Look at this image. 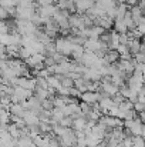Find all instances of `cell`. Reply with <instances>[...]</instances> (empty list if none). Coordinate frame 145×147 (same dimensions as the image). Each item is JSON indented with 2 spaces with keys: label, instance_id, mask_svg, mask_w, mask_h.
Segmentation results:
<instances>
[{
  "label": "cell",
  "instance_id": "cell-1",
  "mask_svg": "<svg viewBox=\"0 0 145 147\" xmlns=\"http://www.w3.org/2000/svg\"><path fill=\"white\" fill-rule=\"evenodd\" d=\"M54 43H55V50H57V53H61L63 56H65V57H68V56H73V51L76 49V46L77 45H74L68 37H57L55 40H54Z\"/></svg>",
  "mask_w": 145,
  "mask_h": 147
},
{
  "label": "cell",
  "instance_id": "cell-2",
  "mask_svg": "<svg viewBox=\"0 0 145 147\" xmlns=\"http://www.w3.org/2000/svg\"><path fill=\"white\" fill-rule=\"evenodd\" d=\"M124 127L128 129L131 131L132 136H142L144 137V133H145V126L142 124L141 119L137 116L134 120H130V121H124Z\"/></svg>",
  "mask_w": 145,
  "mask_h": 147
},
{
  "label": "cell",
  "instance_id": "cell-3",
  "mask_svg": "<svg viewBox=\"0 0 145 147\" xmlns=\"http://www.w3.org/2000/svg\"><path fill=\"white\" fill-rule=\"evenodd\" d=\"M80 100L86 104H96L100 101V93L98 92H84L80 94Z\"/></svg>",
  "mask_w": 145,
  "mask_h": 147
},
{
  "label": "cell",
  "instance_id": "cell-4",
  "mask_svg": "<svg viewBox=\"0 0 145 147\" xmlns=\"http://www.w3.org/2000/svg\"><path fill=\"white\" fill-rule=\"evenodd\" d=\"M96 6L97 9H100V10H102L105 14L110 11V10H114L115 7H117V3L114 1V0H96Z\"/></svg>",
  "mask_w": 145,
  "mask_h": 147
},
{
  "label": "cell",
  "instance_id": "cell-5",
  "mask_svg": "<svg viewBox=\"0 0 145 147\" xmlns=\"http://www.w3.org/2000/svg\"><path fill=\"white\" fill-rule=\"evenodd\" d=\"M120 59H121V57H120V54H118L117 50H108V51L105 53V56L102 57V61H104V66H110V64L118 63Z\"/></svg>",
  "mask_w": 145,
  "mask_h": 147
},
{
  "label": "cell",
  "instance_id": "cell-6",
  "mask_svg": "<svg viewBox=\"0 0 145 147\" xmlns=\"http://www.w3.org/2000/svg\"><path fill=\"white\" fill-rule=\"evenodd\" d=\"M7 110H9L10 116H16V117H21V116H23V113L26 111L24 106H23V104H20V103H10Z\"/></svg>",
  "mask_w": 145,
  "mask_h": 147
},
{
  "label": "cell",
  "instance_id": "cell-7",
  "mask_svg": "<svg viewBox=\"0 0 145 147\" xmlns=\"http://www.w3.org/2000/svg\"><path fill=\"white\" fill-rule=\"evenodd\" d=\"M127 47H128L130 54L134 57L135 54H138V53L141 51V40H140V39H134V40H131V42L127 45Z\"/></svg>",
  "mask_w": 145,
  "mask_h": 147
},
{
  "label": "cell",
  "instance_id": "cell-8",
  "mask_svg": "<svg viewBox=\"0 0 145 147\" xmlns=\"http://www.w3.org/2000/svg\"><path fill=\"white\" fill-rule=\"evenodd\" d=\"M47 83H48V89H51V90H57V89H60L61 87V80H60V77L58 76H55V74H51V76H48L47 77Z\"/></svg>",
  "mask_w": 145,
  "mask_h": 147
},
{
  "label": "cell",
  "instance_id": "cell-9",
  "mask_svg": "<svg viewBox=\"0 0 145 147\" xmlns=\"http://www.w3.org/2000/svg\"><path fill=\"white\" fill-rule=\"evenodd\" d=\"M88 82H90V80H87V79H84V77H78V79L74 80V87H76L80 93H84V92H87V84H88Z\"/></svg>",
  "mask_w": 145,
  "mask_h": 147
},
{
  "label": "cell",
  "instance_id": "cell-10",
  "mask_svg": "<svg viewBox=\"0 0 145 147\" xmlns=\"http://www.w3.org/2000/svg\"><path fill=\"white\" fill-rule=\"evenodd\" d=\"M86 126H87L86 117H77V119L73 120V126H71V129H74L76 131H78V130H84Z\"/></svg>",
  "mask_w": 145,
  "mask_h": 147
},
{
  "label": "cell",
  "instance_id": "cell-11",
  "mask_svg": "<svg viewBox=\"0 0 145 147\" xmlns=\"http://www.w3.org/2000/svg\"><path fill=\"white\" fill-rule=\"evenodd\" d=\"M112 30H115L118 34L128 33V27H127V24H125L122 20H115V22H114V27H112Z\"/></svg>",
  "mask_w": 145,
  "mask_h": 147
},
{
  "label": "cell",
  "instance_id": "cell-12",
  "mask_svg": "<svg viewBox=\"0 0 145 147\" xmlns=\"http://www.w3.org/2000/svg\"><path fill=\"white\" fill-rule=\"evenodd\" d=\"M86 143H87V147H96V146H98V144L101 143V140L96 139V137L90 133V134H87V136H86Z\"/></svg>",
  "mask_w": 145,
  "mask_h": 147
},
{
  "label": "cell",
  "instance_id": "cell-13",
  "mask_svg": "<svg viewBox=\"0 0 145 147\" xmlns=\"http://www.w3.org/2000/svg\"><path fill=\"white\" fill-rule=\"evenodd\" d=\"M118 109L121 110V111H128V110H132L134 109V103H131L130 100H124L122 103H120L118 104Z\"/></svg>",
  "mask_w": 145,
  "mask_h": 147
},
{
  "label": "cell",
  "instance_id": "cell-14",
  "mask_svg": "<svg viewBox=\"0 0 145 147\" xmlns=\"http://www.w3.org/2000/svg\"><path fill=\"white\" fill-rule=\"evenodd\" d=\"M60 80H61V86H63V87H67V89L74 87V80H73V79H70V77H67V76H61Z\"/></svg>",
  "mask_w": 145,
  "mask_h": 147
},
{
  "label": "cell",
  "instance_id": "cell-15",
  "mask_svg": "<svg viewBox=\"0 0 145 147\" xmlns=\"http://www.w3.org/2000/svg\"><path fill=\"white\" fill-rule=\"evenodd\" d=\"M131 93H132V90H131L127 84H124V86H121V87H120V94L125 98V100H128V98H130Z\"/></svg>",
  "mask_w": 145,
  "mask_h": 147
},
{
  "label": "cell",
  "instance_id": "cell-16",
  "mask_svg": "<svg viewBox=\"0 0 145 147\" xmlns=\"http://www.w3.org/2000/svg\"><path fill=\"white\" fill-rule=\"evenodd\" d=\"M132 147H145V140L142 136H134L132 137Z\"/></svg>",
  "mask_w": 145,
  "mask_h": 147
},
{
  "label": "cell",
  "instance_id": "cell-17",
  "mask_svg": "<svg viewBox=\"0 0 145 147\" xmlns=\"http://www.w3.org/2000/svg\"><path fill=\"white\" fill-rule=\"evenodd\" d=\"M73 120H74L73 117L65 116L64 119H61V120H60V123H58V124H60L61 127H71V126H73Z\"/></svg>",
  "mask_w": 145,
  "mask_h": 147
},
{
  "label": "cell",
  "instance_id": "cell-18",
  "mask_svg": "<svg viewBox=\"0 0 145 147\" xmlns=\"http://www.w3.org/2000/svg\"><path fill=\"white\" fill-rule=\"evenodd\" d=\"M134 110L137 111V114H141L142 111H145V104L142 101H140V100L135 101V103H134Z\"/></svg>",
  "mask_w": 145,
  "mask_h": 147
},
{
  "label": "cell",
  "instance_id": "cell-19",
  "mask_svg": "<svg viewBox=\"0 0 145 147\" xmlns=\"http://www.w3.org/2000/svg\"><path fill=\"white\" fill-rule=\"evenodd\" d=\"M134 60H135L138 64H142V63H145V54L140 51L138 54H135V56H134Z\"/></svg>",
  "mask_w": 145,
  "mask_h": 147
},
{
  "label": "cell",
  "instance_id": "cell-20",
  "mask_svg": "<svg viewBox=\"0 0 145 147\" xmlns=\"http://www.w3.org/2000/svg\"><path fill=\"white\" fill-rule=\"evenodd\" d=\"M118 42H120V45H128L130 43V39H128V36H127V33H124V34H120V37H118Z\"/></svg>",
  "mask_w": 145,
  "mask_h": 147
},
{
  "label": "cell",
  "instance_id": "cell-21",
  "mask_svg": "<svg viewBox=\"0 0 145 147\" xmlns=\"http://www.w3.org/2000/svg\"><path fill=\"white\" fill-rule=\"evenodd\" d=\"M39 1V4L43 7V6H51L53 3H55L57 0H37Z\"/></svg>",
  "mask_w": 145,
  "mask_h": 147
},
{
  "label": "cell",
  "instance_id": "cell-22",
  "mask_svg": "<svg viewBox=\"0 0 145 147\" xmlns=\"http://www.w3.org/2000/svg\"><path fill=\"white\" fill-rule=\"evenodd\" d=\"M138 1H140V0H125V3H127L130 7H132V6H137V4H138Z\"/></svg>",
  "mask_w": 145,
  "mask_h": 147
},
{
  "label": "cell",
  "instance_id": "cell-23",
  "mask_svg": "<svg viewBox=\"0 0 145 147\" xmlns=\"http://www.w3.org/2000/svg\"><path fill=\"white\" fill-rule=\"evenodd\" d=\"M96 147H107V144H105V143H104V142H101V143H100V144H98V146H96Z\"/></svg>",
  "mask_w": 145,
  "mask_h": 147
},
{
  "label": "cell",
  "instance_id": "cell-24",
  "mask_svg": "<svg viewBox=\"0 0 145 147\" xmlns=\"http://www.w3.org/2000/svg\"><path fill=\"white\" fill-rule=\"evenodd\" d=\"M142 79H144V83H145V70H142Z\"/></svg>",
  "mask_w": 145,
  "mask_h": 147
},
{
  "label": "cell",
  "instance_id": "cell-25",
  "mask_svg": "<svg viewBox=\"0 0 145 147\" xmlns=\"http://www.w3.org/2000/svg\"><path fill=\"white\" fill-rule=\"evenodd\" d=\"M142 23H144V26H145V17H144V22H142Z\"/></svg>",
  "mask_w": 145,
  "mask_h": 147
}]
</instances>
